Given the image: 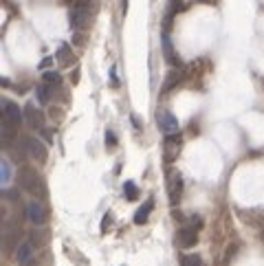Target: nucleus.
<instances>
[{
	"label": "nucleus",
	"mask_w": 264,
	"mask_h": 266,
	"mask_svg": "<svg viewBox=\"0 0 264 266\" xmlns=\"http://www.w3.org/2000/svg\"><path fill=\"white\" fill-rule=\"evenodd\" d=\"M110 225H112V214H106L104 220H101V231H106V229L110 227Z\"/></svg>",
	"instance_id": "22"
},
{
	"label": "nucleus",
	"mask_w": 264,
	"mask_h": 266,
	"mask_svg": "<svg viewBox=\"0 0 264 266\" xmlns=\"http://www.w3.org/2000/svg\"><path fill=\"white\" fill-rule=\"evenodd\" d=\"M27 218L33 222V225L42 227L46 220H49V209H46L44 203L35 198V201H31L29 203V207H27Z\"/></svg>",
	"instance_id": "4"
},
{
	"label": "nucleus",
	"mask_w": 264,
	"mask_h": 266,
	"mask_svg": "<svg viewBox=\"0 0 264 266\" xmlns=\"http://www.w3.org/2000/svg\"><path fill=\"white\" fill-rule=\"evenodd\" d=\"M69 20H71V29H75V31H80V29L86 27V22H88L86 0H80V3L73 5V9H71V14H69Z\"/></svg>",
	"instance_id": "2"
},
{
	"label": "nucleus",
	"mask_w": 264,
	"mask_h": 266,
	"mask_svg": "<svg viewBox=\"0 0 264 266\" xmlns=\"http://www.w3.org/2000/svg\"><path fill=\"white\" fill-rule=\"evenodd\" d=\"M33 255H35V244H33V242H22V244H18V249H16V259H18V264L31 262Z\"/></svg>",
	"instance_id": "13"
},
{
	"label": "nucleus",
	"mask_w": 264,
	"mask_h": 266,
	"mask_svg": "<svg viewBox=\"0 0 264 266\" xmlns=\"http://www.w3.org/2000/svg\"><path fill=\"white\" fill-rule=\"evenodd\" d=\"M123 193H125V201H137L139 198V189H137V185L132 180H125L123 183Z\"/></svg>",
	"instance_id": "18"
},
{
	"label": "nucleus",
	"mask_w": 264,
	"mask_h": 266,
	"mask_svg": "<svg viewBox=\"0 0 264 266\" xmlns=\"http://www.w3.org/2000/svg\"><path fill=\"white\" fill-rule=\"evenodd\" d=\"M51 62H53V57H46L44 62H42V69H46V66H51Z\"/></svg>",
	"instance_id": "24"
},
{
	"label": "nucleus",
	"mask_w": 264,
	"mask_h": 266,
	"mask_svg": "<svg viewBox=\"0 0 264 266\" xmlns=\"http://www.w3.org/2000/svg\"><path fill=\"white\" fill-rule=\"evenodd\" d=\"M167 196H170V205L176 207L183 196V176L178 172L170 174V183H167Z\"/></svg>",
	"instance_id": "6"
},
{
	"label": "nucleus",
	"mask_w": 264,
	"mask_h": 266,
	"mask_svg": "<svg viewBox=\"0 0 264 266\" xmlns=\"http://www.w3.org/2000/svg\"><path fill=\"white\" fill-rule=\"evenodd\" d=\"M121 9H123V14L128 11V0H123V7H121Z\"/></svg>",
	"instance_id": "25"
},
{
	"label": "nucleus",
	"mask_w": 264,
	"mask_h": 266,
	"mask_svg": "<svg viewBox=\"0 0 264 266\" xmlns=\"http://www.w3.org/2000/svg\"><path fill=\"white\" fill-rule=\"evenodd\" d=\"M18 242H20V227L14 225V222H9L7 229H5V251L11 253L16 249Z\"/></svg>",
	"instance_id": "11"
},
{
	"label": "nucleus",
	"mask_w": 264,
	"mask_h": 266,
	"mask_svg": "<svg viewBox=\"0 0 264 266\" xmlns=\"http://www.w3.org/2000/svg\"><path fill=\"white\" fill-rule=\"evenodd\" d=\"M22 119H25V110H20V106H16L14 101H5L3 104V123L18 128V125L22 123Z\"/></svg>",
	"instance_id": "5"
},
{
	"label": "nucleus",
	"mask_w": 264,
	"mask_h": 266,
	"mask_svg": "<svg viewBox=\"0 0 264 266\" xmlns=\"http://www.w3.org/2000/svg\"><path fill=\"white\" fill-rule=\"evenodd\" d=\"M181 145H183V139L181 135H165V141H163V159L165 163H174L181 154Z\"/></svg>",
	"instance_id": "3"
},
{
	"label": "nucleus",
	"mask_w": 264,
	"mask_h": 266,
	"mask_svg": "<svg viewBox=\"0 0 264 266\" xmlns=\"http://www.w3.org/2000/svg\"><path fill=\"white\" fill-rule=\"evenodd\" d=\"M181 82V73L178 71H172L170 75H167V80H165V84H163V93H167V90H172L176 84Z\"/></svg>",
	"instance_id": "19"
},
{
	"label": "nucleus",
	"mask_w": 264,
	"mask_h": 266,
	"mask_svg": "<svg viewBox=\"0 0 264 266\" xmlns=\"http://www.w3.org/2000/svg\"><path fill=\"white\" fill-rule=\"evenodd\" d=\"M106 143H110V145H115V143H117V139H115V135H112L110 130L106 132Z\"/></svg>",
	"instance_id": "23"
},
{
	"label": "nucleus",
	"mask_w": 264,
	"mask_h": 266,
	"mask_svg": "<svg viewBox=\"0 0 264 266\" xmlns=\"http://www.w3.org/2000/svg\"><path fill=\"white\" fill-rule=\"evenodd\" d=\"M157 121H159V128L163 130L165 135H176V132L181 130V125H178V119L174 117L170 110H159Z\"/></svg>",
	"instance_id": "9"
},
{
	"label": "nucleus",
	"mask_w": 264,
	"mask_h": 266,
	"mask_svg": "<svg viewBox=\"0 0 264 266\" xmlns=\"http://www.w3.org/2000/svg\"><path fill=\"white\" fill-rule=\"evenodd\" d=\"M25 119H27L29 128H33V130H42V128H44V114H42V110L35 108V104H27Z\"/></svg>",
	"instance_id": "10"
},
{
	"label": "nucleus",
	"mask_w": 264,
	"mask_h": 266,
	"mask_svg": "<svg viewBox=\"0 0 264 266\" xmlns=\"http://www.w3.org/2000/svg\"><path fill=\"white\" fill-rule=\"evenodd\" d=\"M152 207H154V203H152V198H150V201H146V205H143V207L135 214V225H143V222H148V216H150V211H152Z\"/></svg>",
	"instance_id": "15"
},
{
	"label": "nucleus",
	"mask_w": 264,
	"mask_h": 266,
	"mask_svg": "<svg viewBox=\"0 0 264 266\" xmlns=\"http://www.w3.org/2000/svg\"><path fill=\"white\" fill-rule=\"evenodd\" d=\"M20 185L22 189L29 191L33 198H42L46 196V187H44V178L40 176V172L31 165H25L20 169Z\"/></svg>",
	"instance_id": "1"
},
{
	"label": "nucleus",
	"mask_w": 264,
	"mask_h": 266,
	"mask_svg": "<svg viewBox=\"0 0 264 266\" xmlns=\"http://www.w3.org/2000/svg\"><path fill=\"white\" fill-rule=\"evenodd\" d=\"M181 266H205V262H203V257L198 253H187V255H183Z\"/></svg>",
	"instance_id": "17"
},
{
	"label": "nucleus",
	"mask_w": 264,
	"mask_h": 266,
	"mask_svg": "<svg viewBox=\"0 0 264 266\" xmlns=\"http://www.w3.org/2000/svg\"><path fill=\"white\" fill-rule=\"evenodd\" d=\"M163 55H165V59L172 66H181V59H178V55L174 53V44H172V40H170V35H167V31H163Z\"/></svg>",
	"instance_id": "14"
},
{
	"label": "nucleus",
	"mask_w": 264,
	"mask_h": 266,
	"mask_svg": "<svg viewBox=\"0 0 264 266\" xmlns=\"http://www.w3.org/2000/svg\"><path fill=\"white\" fill-rule=\"evenodd\" d=\"M9 180H11V167H9L7 161H3V163H0V183L7 185Z\"/></svg>",
	"instance_id": "21"
},
{
	"label": "nucleus",
	"mask_w": 264,
	"mask_h": 266,
	"mask_svg": "<svg viewBox=\"0 0 264 266\" xmlns=\"http://www.w3.org/2000/svg\"><path fill=\"white\" fill-rule=\"evenodd\" d=\"M196 242H198V227L185 225L181 231H178L176 244L181 246V249H191V246H196Z\"/></svg>",
	"instance_id": "8"
},
{
	"label": "nucleus",
	"mask_w": 264,
	"mask_h": 266,
	"mask_svg": "<svg viewBox=\"0 0 264 266\" xmlns=\"http://www.w3.org/2000/svg\"><path fill=\"white\" fill-rule=\"evenodd\" d=\"M25 145H27V154L31 156L33 161H40V163H44L46 159H49V150H46V145L42 143V141H38V139H35V137L27 139V141H25Z\"/></svg>",
	"instance_id": "7"
},
{
	"label": "nucleus",
	"mask_w": 264,
	"mask_h": 266,
	"mask_svg": "<svg viewBox=\"0 0 264 266\" xmlns=\"http://www.w3.org/2000/svg\"><path fill=\"white\" fill-rule=\"evenodd\" d=\"M35 97H38L40 104H49L51 101V86L49 84H40L38 90H35Z\"/></svg>",
	"instance_id": "16"
},
{
	"label": "nucleus",
	"mask_w": 264,
	"mask_h": 266,
	"mask_svg": "<svg viewBox=\"0 0 264 266\" xmlns=\"http://www.w3.org/2000/svg\"><path fill=\"white\" fill-rule=\"evenodd\" d=\"M42 80H44V84H49V86H59V82H62V75L55 71H46L44 75H42Z\"/></svg>",
	"instance_id": "20"
},
{
	"label": "nucleus",
	"mask_w": 264,
	"mask_h": 266,
	"mask_svg": "<svg viewBox=\"0 0 264 266\" xmlns=\"http://www.w3.org/2000/svg\"><path fill=\"white\" fill-rule=\"evenodd\" d=\"M55 59H57V64L62 66V69L73 66L75 64V53H73V48H71V44H62V46H59L57 53H55Z\"/></svg>",
	"instance_id": "12"
}]
</instances>
